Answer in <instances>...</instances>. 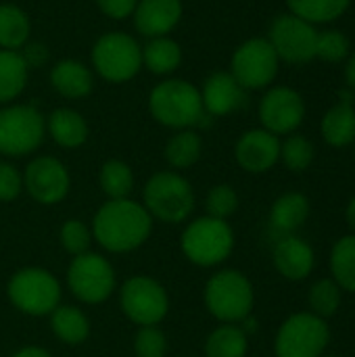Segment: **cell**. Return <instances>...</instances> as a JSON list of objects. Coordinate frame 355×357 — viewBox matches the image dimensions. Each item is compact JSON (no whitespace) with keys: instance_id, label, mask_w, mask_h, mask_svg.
Returning a JSON list of instances; mask_svg holds the SVG:
<instances>
[{"instance_id":"obj_1","label":"cell","mask_w":355,"mask_h":357,"mask_svg":"<svg viewBox=\"0 0 355 357\" xmlns=\"http://www.w3.org/2000/svg\"><path fill=\"white\" fill-rule=\"evenodd\" d=\"M153 230V218L144 205L130 199H109L94 215L92 236L111 253H130L142 247Z\"/></svg>"},{"instance_id":"obj_2","label":"cell","mask_w":355,"mask_h":357,"mask_svg":"<svg viewBox=\"0 0 355 357\" xmlns=\"http://www.w3.org/2000/svg\"><path fill=\"white\" fill-rule=\"evenodd\" d=\"M149 111L153 119L174 130H192L211 117L203 109L201 90L195 84L178 77L163 79L151 90Z\"/></svg>"},{"instance_id":"obj_3","label":"cell","mask_w":355,"mask_h":357,"mask_svg":"<svg viewBox=\"0 0 355 357\" xmlns=\"http://www.w3.org/2000/svg\"><path fill=\"white\" fill-rule=\"evenodd\" d=\"M90 59L105 82L126 84L142 69V46L126 31H109L94 42Z\"/></svg>"},{"instance_id":"obj_4","label":"cell","mask_w":355,"mask_h":357,"mask_svg":"<svg viewBox=\"0 0 355 357\" xmlns=\"http://www.w3.org/2000/svg\"><path fill=\"white\" fill-rule=\"evenodd\" d=\"M144 209L167 224L184 222L195 209V190L176 172H157L144 186Z\"/></svg>"},{"instance_id":"obj_5","label":"cell","mask_w":355,"mask_h":357,"mask_svg":"<svg viewBox=\"0 0 355 357\" xmlns=\"http://www.w3.org/2000/svg\"><path fill=\"white\" fill-rule=\"evenodd\" d=\"M180 247L188 261L201 268H211L222 264L232 253L234 232L226 220L205 215L186 226L180 236Z\"/></svg>"},{"instance_id":"obj_6","label":"cell","mask_w":355,"mask_h":357,"mask_svg":"<svg viewBox=\"0 0 355 357\" xmlns=\"http://www.w3.org/2000/svg\"><path fill=\"white\" fill-rule=\"evenodd\" d=\"M205 305L213 318L232 324L249 318L253 307V287L236 270H222L207 280Z\"/></svg>"},{"instance_id":"obj_7","label":"cell","mask_w":355,"mask_h":357,"mask_svg":"<svg viewBox=\"0 0 355 357\" xmlns=\"http://www.w3.org/2000/svg\"><path fill=\"white\" fill-rule=\"evenodd\" d=\"M10 303L27 316H48L59 307L61 284L42 268H23L15 272L6 287Z\"/></svg>"},{"instance_id":"obj_8","label":"cell","mask_w":355,"mask_h":357,"mask_svg":"<svg viewBox=\"0 0 355 357\" xmlns=\"http://www.w3.org/2000/svg\"><path fill=\"white\" fill-rule=\"evenodd\" d=\"M46 134V119L33 105L0 109V155L23 157L33 153Z\"/></svg>"},{"instance_id":"obj_9","label":"cell","mask_w":355,"mask_h":357,"mask_svg":"<svg viewBox=\"0 0 355 357\" xmlns=\"http://www.w3.org/2000/svg\"><path fill=\"white\" fill-rule=\"evenodd\" d=\"M331 333L316 314H295L278 331L274 351L276 357H320L328 345Z\"/></svg>"},{"instance_id":"obj_10","label":"cell","mask_w":355,"mask_h":357,"mask_svg":"<svg viewBox=\"0 0 355 357\" xmlns=\"http://www.w3.org/2000/svg\"><path fill=\"white\" fill-rule=\"evenodd\" d=\"M278 63L280 59L268 38H251L234 50L230 73L245 90H259L274 82Z\"/></svg>"},{"instance_id":"obj_11","label":"cell","mask_w":355,"mask_h":357,"mask_svg":"<svg viewBox=\"0 0 355 357\" xmlns=\"http://www.w3.org/2000/svg\"><path fill=\"white\" fill-rule=\"evenodd\" d=\"M67 284L82 303L96 305L107 301L115 291V272L105 257L86 251L73 257L67 270Z\"/></svg>"},{"instance_id":"obj_12","label":"cell","mask_w":355,"mask_h":357,"mask_svg":"<svg viewBox=\"0 0 355 357\" xmlns=\"http://www.w3.org/2000/svg\"><path fill=\"white\" fill-rule=\"evenodd\" d=\"M268 42L272 44L280 61L303 65L316 59L318 29L305 19L293 13H285L272 21Z\"/></svg>"},{"instance_id":"obj_13","label":"cell","mask_w":355,"mask_h":357,"mask_svg":"<svg viewBox=\"0 0 355 357\" xmlns=\"http://www.w3.org/2000/svg\"><path fill=\"white\" fill-rule=\"evenodd\" d=\"M119 301L123 314L138 326H157L169 310L165 289L149 276H134L126 280Z\"/></svg>"},{"instance_id":"obj_14","label":"cell","mask_w":355,"mask_h":357,"mask_svg":"<svg viewBox=\"0 0 355 357\" xmlns=\"http://www.w3.org/2000/svg\"><path fill=\"white\" fill-rule=\"evenodd\" d=\"M23 186L29 197L40 205L61 203L71 186L67 167L54 157H36L23 172Z\"/></svg>"},{"instance_id":"obj_15","label":"cell","mask_w":355,"mask_h":357,"mask_svg":"<svg viewBox=\"0 0 355 357\" xmlns=\"http://www.w3.org/2000/svg\"><path fill=\"white\" fill-rule=\"evenodd\" d=\"M305 117V102L301 94L289 86L270 88L259 102V119L264 130L274 136L293 134Z\"/></svg>"},{"instance_id":"obj_16","label":"cell","mask_w":355,"mask_h":357,"mask_svg":"<svg viewBox=\"0 0 355 357\" xmlns=\"http://www.w3.org/2000/svg\"><path fill=\"white\" fill-rule=\"evenodd\" d=\"M234 157L245 172L264 174L272 169L280 159V140L264 128L249 130L239 138L234 146Z\"/></svg>"},{"instance_id":"obj_17","label":"cell","mask_w":355,"mask_h":357,"mask_svg":"<svg viewBox=\"0 0 355 357\" xmlns=\"http://www.w3.org/2000/svg\"><path fill=\"white\" fill-rule=\"evenodd\" d=\"M201 98L207 115L224 117L239 111L247 102V90L232 77L230 71H216L205 79Z\"/></svg>"},{"instance_id":"obj_18","label":"cell","mask_w":355,"mask_h":357,"mask_svg":"<svg viewBox=\"0 0 355 357\" xmlns=\"http://www.w3.org/2000/svg\"><path fill=\"white\" fill-rule=\"evenodd\" d=\"M182 0H138L132 19L134 27L144 38L169 36L182 19Z\"/></svg>"},{"instance_id":"obj_19","label":"cell","mask_w":355,"mask_h":357,"mask_svg":"<svg viewBox=\"0 0 355 357\" xmlns=\"http://www.w3.org/2000/svg\"><path fill=\"white\" fill-rule=\"evenodd\" d=\"M314 249L293 234L282 236L274 247V266L289 280L308 278L314 270Z\"/></svg>"},{"instance_id":"obj_20","label":"cell","mask_w":355,"mask_h":357,"mask_svg":"<svg viewBox=\"0 0 355 357\" xmlns=\"http://www.w3.org/2000/svg\"><path fill=\"white\" fill-rule=\"evenodd\" d=\"M50 86L65 98H86L94 88L92 71L77 59H61L50 69Z\"/></svg>"},{"instance_id":"obj_21","label":"cell","mask_w":355,"mask_h":357,"mask_svg":"<svg viewBox=\"0 0 355 357\" xmlns=\"http://www.w3.org/2000/svg\"><path fill=\"white\" fill-rule=\"evenodd\" d=\"M322 136L331 146H347L355 140V107L354 94L352 92H341L339 105L326 111L322 117Z\"/></svg>"},{"instance_id":"obj_22","label":"cell","mask_w":355,"mask_h":357,"mask_svg":"<svg viewBox=\"0 0 355 357\" xmlns=\"http://www.w3.org/2000/svg\"><path fill=\"white\" fill-rule=\"evenodd\" d=\"M46 132L63 149H77L88 140L86 119L75 109H69V107L54 109L46 117Z\"/></svg>"},{"instance_id":"obj_23","label":"cell","mask_w":355,"mask_h":357,"mask_svg":"<svg viewBox=\"0 0 355 357\" xmlns=\"http://www.w3.org/2000/svg\"><path fill=\"white\" fill-rule=\"evenodd\" d=\"M182 65V46L169 38H151L142 46V67L155 75H169Z\"/></svg>"},{"instance_id":"obj_24","label":"cell","mask_w":355,"mask_h":357,"mask_svg":"<svg viewBox=\"0 0 355 357\" xmlns=\"http://www.w3.org/2000/svg\"><path fill=\"white\" fill-rule=\"evenodd\" d=\"M308 215H310V201L301 192H287L280 199H276V203L272 205L270 222L274 230L287 236L293 234L297 228H301Z\"/></svg>"},{"instance_id":"obj_25","label":"cell","mask_w":355,"mask_h":357,"mask_svg":"<svg viewBox=\"0 0 355 357\" xmlns=\"http://www.w3.org/2000/svg\"><path fill=\"white\" fill-rule=\"evenodd\" d=\"M29 69L19 50L0 48V105L13 102L27 86Z\"/></svg>"},{"instance_id":"obj_26","label":"cell","mask_w":355,"mask_h":357,"mask_svg":"<svg viewBox=\"0 0 355 357\" xmlns=\"http://www.w3.org/2000/svg\"><path fill=\"white\" fill-rule=\"evenodd\" d=\"M50 328L65 345H82L90 335V320L73 305H59L50 314Z\"/></svg>"},{"instance_id":"obj_27","label":"cell","mask_w":355,"mask_h":357,"mask_svg":"<svg viewBox=\"0 0 355 357\" xmlns=\"http://www.w3.org/2000/svg\"><path fill=\"white\" fill-rule=\"evenodd\" d=\"M31 21L27 13L10 2L0 4V48L21 50L29 42Z\"/></svg>"},{"instance_id":"obj_28","label":"cell","mask_w":355,"mask_h":357,"mask_svg":"<svg viewBox=\"0 0 355 357\" xmlns=\"http://www.w3.org/2000/svg\"><path fill=\"white\" fill-rule=\"evenodd\" d=\"M203 151L201 136L195 130H178L165 144L163 157L174 169H188L192 167Z\"/></svg>"},{"instance_id":"obj_29","label":"cell","mask_w":355,"mask_h":357,"mask_svg":"<svg viewBox=\"0 0 355 357\" xmlns=\"http://www.w3.org/2000/svg\"><path fill=\"white\" fill-rule=\"evenodd\" d=\"M249 349L247 333L234 324H224L216 328L205 341L207 357H245Z\"/></svg>"},{"instance_id":"obj_30","label":"cell","mask_w":355,"mask_h":357,"mask_svg":"<svg viewBox=\"0 0 355 357\" xmlns=\"http://www.w3.org/2000/svg\"><path fill=\"white\" fill-rule=\"evenodd\" d=\"M352 0H287V6L293 15L316 23H328L345 15Z\"/></svg>"},{"instance_id":"obj_31","label":"cell","mask_w":355,"mask_h":357,"mask_svg":"<svg viewBox=\"0 0 355 357\" xmlns=\"http://www.w3.org/2000/svg\"><path fill=\"white\" fill-rule=\"evenodd\" d=\"M98 184L109 199H128L134 188V174L128 163L109 159L98 172Z\"/></svg>"},{"instance_id":"obj_32","label":"cell","mask_w":355,"mask_h":357,"mask_svg":"<svg viewBox=\"0 0 355 357\" xmlns=\"http://www.w3.org/2000/svg\"><path fill=\"white\" fill-rule=\"evenodd\" d=\"M331 270L341 289L355 293V234L337 241L331 255Z\"/></svg>"},{"instance_id":"obj_33","label":"cell","mask_w":355,"mask_h":357,"mask_svg":"<svg viewBox=\"0 0 355 357\" xmlns=\"http://www.w3.org/2000/svg\"><path fill=\"white\" fill-rule=\"evenodd\" d=\"M341 287L335 280H318L310 289V307L318 318H331L341 305Z\"/></svg>"},{"instance_id":"obj_34","label":"cell","mask_w":355,"mask_h":357,"mask_svg":"<svg viewBox=\"0 0 355 357\" xmlns=\"http://www.w3.org/2000/svg\"><path fill=\"white\" fill-rule=\"evenodd\" d=\"M280 159L291 172H303L314 161V144L305 136L293 134L280 144Z\"/></svg>"},{"instance_id":"obj_35","label":"cell","mask_w":355,"mask_h":357,"mask_svg":"<svg viewBox=\"0 0 355 357\" xmlns=\"http://www.w3.org/2000/svg\"><path fill=\"white\" fill-rule=\"evenodd\" d=\"M349 54V40L339 29H326L318 31L316 42V56L328 63H339Z\"/></svg>"},{"instance_id":"obj_36","label":"cell","mask_w":355,"mask_h":357,"mask_svg":"<svg viewBox=\"0 0 355 357\" xmlns=\"http://www.w3.org/2000/svg\"><path fill=\"white\" fill-rule=\"evenodd\" d=\"M134 351L138 357H165L167 339L157 326H140L134 335Z\"/></svg>"},{"instance_id":"obj_37","label":"cell","mask_w":355,"mask_h":357,"mask_svg":"<svg viewBox=\"0 0 355 357\" xmlns=\"http://www.w3.org/2000/svg\"><path fill=\"white\" fill-rule=\"evenodd\" d=\"M90 241L92 234L86 228V224L82 220H67L61 228V245L67 253H71L73 257L86 253L90 249Z\"/></svg>"},{"instance_id":"obj_38","label":"cell","mask_w":355,"mask_h":357,"mask_svg":"<svg viewBox=\"0 0 355 357\" xmlns=\"http://www.w3.org/2000/svg\"><path fill=\"white\" fill-rule=\"evenodd\" d=\"M239 209V197L232 186L228 184H218L209 190L207 195V211L211 218L226 220Z\"/></svg>"},{"instance_id":"obj_39","label":"cell","mask_w":355,"mask_h":357,"mask_svg":"<svg viewBox=\"0 0 355 357\" xmlns=\"http://www.w3.org/2000/svg\"><path fill=\"white\" fill-rule=\"evenodd\" d=\"M23 188V176L19 174V169L6 161H0V201H13L19 197Z\"/></svg>"},{"instance_id":"obj_40","label":"cell","mask_w":355,"mask_h":357,"mask_svg":"<svg viewBox=\"0 0 355 357\" xmlns=\"http://www.w3.org/2000/svg\"><path fill=\"white\" fill-rule=\"evenodd\" d=\"M136 4H138V0H96L98 10L115 21H123V19L132 17Z\"/></svg>"},{"instance_id":"obj_41","label":"cell","mask_w":355,"mask_h":357,"mask_svg":"<svg viewBox=\"0 0 355 357\" xmlns=\"http://www.w3.org/2000/svg\"><path fill=\"white\" fill-rule=\"evenodd\" d=\"M19 52H21L27 69H31V67H44L46 61H48V48L42 42H27L23 46V50H19Z\"/></svg>"},{"instance_id":"obj_42","label":"cell","mask_w":355,"mask_h":357,"mask_svg":"<svg viewBox=\"0 0 355 357\" xmlns=\"http://www.w3.org/2000/svg\"><path fill=\"white\" fill-rule=\"evenodd\" d=\"M13 357H52L46 349H42V347H23V349H19L17 354Z\"/></svg>"},{"instance_id":"obj_43","label":"cell","mask_w":355,"mask_h":357,"mask_svg":"<svg viewBox=\"0 0 355 357\" xmlns=\"http://www.w3.org/2000/svg\"><path fill=\"white\" fill-rule=\"evenodd\" d=\"M345 82L352 90H355V52L349 56V61L345 65Z\"/></svg>"},{"instance_id":"obj_44","label":"cell","mask_w":355,"mask_h":357,"mask_svg":"<svg viewBox=\"0 0 355 357\" xmlns=\"http://www.w3.org/2000/svg\"><path fill=\"white\" fill-rule=\"evenodd\" d=\"M347 222H349V228L355 232V197L352 199L349 207H347Z\"/></svg>"},{"instance_id":"obj_45","label":"cell","mask_w":355,"mask_h":357,"mask_svg":"<svg viewBox=\"0 0 355 357\" xmlns=\"http://www.w3.org/2000/svg\"><path fill=\"white\" fill-rule=\"evenodd\" d=\"M320 357H331V356H320Z\"/></svg>"}]
</instances>
